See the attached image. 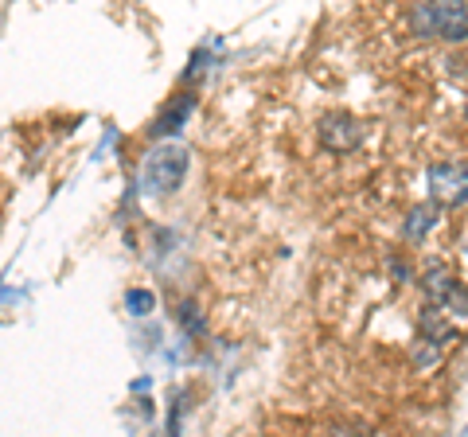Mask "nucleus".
Here are the masks:
<instances>
[{
    "instance_id": "7ed1b4c3",
    "label": "nucleus",
    "mask_w": 468,
    "mask_h": 437,
    "mask_svg": "<svg viewBox=\"0 0 468 437\" xmlns=\"http://www.w3.org/2000/svg\"><path fill=\"white\" fill-rule=\"evenodd\" d=\"M421 289H426L430 304L449 313V320L468 316V289L457 282V273H452L445 261H430V266L421 270Z\"/></svg>"
},
{
    "instance_id": "f03ea898",
    "label": "nucleus",
    "mask_w": 468,
    "mask_h": 437,
    "mask_svg": "<svg viewBox=\"0 0 468 437\" xmlns=\"http://www.w3.org/2000/svg\"><path fill=\"white\" fill-rule=\"evenodd\" d=\"M414 32L418 36H441L449 43H464L468 39L464 0H421L414 8Z\"/></svg>"
},
{
    "instance_id": "0eeeda50",
    "label": "nucleus",
    "mask_w": 468,
    "mask_h": 437,
    "mask_svg": "<svg viewBox=\"0 0 468 437\" xmlns=\"http://www.w3.org/2000/svg\"><path fill=\"white\" fill-rule=\"evenodd\" d=\"M441 347H445V344H437L433 336H426V332H421L418 344L410 347V363H414V368H421V371H430L433 363L441 359Z\"/></svg>"
},
{
    "instance_id": "f257e3e1",
    "label": "nucleus",
    "mask_w": 468,
    "mask_h": 437,
    "mask_svg": "<svg viewBox=\"0 0 468 437\" xmlns=\"http://www.w3.org/2000/svg\"><path fill=\"white\" fill-rule=\"evenodd\" d=\"M187 168H192V153H187V144H180V141L156 144V149L144 156V165H141V192L144 196L180 192Z\"/></svg>"
},
{
    "instance_id": "20e7f679",
    "label": "nucleus",
    "mask_w": 468,
    "mask_h": 437,
    "mask_svg": "<svg viewBox=\"0 0 468 437\" xmlns=\"http://www.w3.org/2000/svg\"><path fill=\"white\" fill-rule=\"evenodd\" d=\"M430 192L437 203L445 208H461L468 199V165L461 160H441V165L430 168Z\"/></svg>"
},
{
    "instance_id": "39448f33",
    "label": "nucleus",
    "mask_w": 468,
    "mask_h": 437,
    "mask_svg": "<svg viewBox=\"0 0 468 437\" xmlns=\"http://www.w3.org/2000/svg\"><path fill=\"white\" fill-rule=\"evenodd\" d=\"M320 141L328 144V153H356L363 141V125L351 113H324L320 118Z\"/></svg>"
},
{
    "instance_id": "423d86ee",
    "label": "nucleus",
    "mask_w": 468,
    "mask_h": 437,
    "mask_svg": "<svg viewBox=\"0 0 468 437\" xmlns=\"http://www.w3.org/2000/svg\"><path fill=\"white\" fill-rule=\"evenodd\" d=\"M433 223H437V208H414L406 215V227H402V235H406V242H421L433 230Z\"/></svg>"
}]
</instances>
